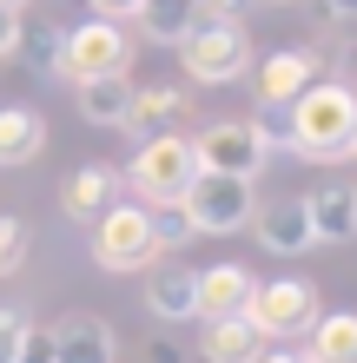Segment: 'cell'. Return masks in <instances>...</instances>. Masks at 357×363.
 <instances>
[{"mask_svg":"<svg viewBox=\"0 0 357 363\" xmlns=\"http://www.w3.org/2000/svg\"><path fill=\"white\" fill-rule=\"evenodd\" d=\"M357 145V86L351 79H311V86L291 99V145L311 165H344Z\"/></svg>","mask_w":357,"mask_h":363,"instance_id":"1","label":"cell"},{"mask_svg":"<svg viewBox=\"0 0 357 363\" xmlns=\"http://www.w3.org/2000/svg\"><path fill=\"white\" fill-rule=\"evenodd\" d=\"M159 231H153V211L139 199H113L106 211L93 218V264L113 271V277H133L145 264H159Z\"/></svg>","mask_w":357,"mask_h":363,"instance_id":"2","label":"cell"},{"mask_svg":"<svg viewBox=\"0 0 357 363\" xmlns=\"http://www.w3.org/2000/svg\"><path fill=\"white\" fill-rule=\"evenodd\" d=\"M119 185H133L145 211L185 205V191L199 185V159H192V139H185V133H172V139H145L139 152H133V172H119Z\"/></svg>","mask_w":357,"mask_h":363,"instance_id":"3","label":"cell"},{"mask_svg":"<svg viewBox=\"0 0 357 363\" xmlns=\"http://www.w3.org/2000/svg\"><path fill=\"white\" fill-rule=\"evenodd\" d=\"M133 67V33L119 27V20H79V27H60V73L73 79V86H87V79H113Z\"/></svg>","mask_w":357,"mask_h":363,"instance_id":"4","label":"cell"},{"mask_svg":"<svg viewBox=\"0 0 357 363\" xmlns=\"http://www.w3.org/2000/svg\"><path fill=\"white\" fill-rule=\"evenodd\" d=\"M179 60H185L192 86H232L251 67V27L245 20H205V27H192L179 40Z\"/></svg>","mask_w":357,"mask_h":363,"instance_id":"5","label":"cell"},{"mask_svg":"<svg viewBox=\"0 0 357 363\" xmlns=\"http://www.w3.org/2000/svg\"><path fill=\"white\" fill-rule=\"evenodd\" d=\"M245 324L271 337V344H291V337H304L318 324V284H304V277H271V284H251L245 297Z\"/></svg>","mask_w":357,"mask_h":363,"instance_id":"6","label":"cell"},{"mask_svg":"<svg viewBox=\"0 0 357 363\" xmlns=\"http://www.w3.org/2000/svg\"><path fill=\"white\" fill-rule=\"evenodd\" d=\"M192 159H199V179H238V185H251L265 172V145H258V133H251L245 119H219V125H205V133L192 139Z\"/></svg>","mask_w":357,"mask_h":363,"instance_id":"7","label":"cell"},{"mask_svg":"<svg viewBox=\"0 0 357 363\" xmlns=\"http://www.w3.org/2000/svg\"><path fill=\"white\" fill-rule=\"evenodd\" d=\"M179 211H185V225H192V231H205V238H225V231L251 225L258 199H251V185H238V179H199L192 191H185Z\"/></svg>","mask_w":357,"mask_h":363,"instance_id":"8","label":"cell"},{"mask_svg":"<svg viewBox=\"0 0 357 363\" xmlns=\"http://www.w3.org/2000/svg\"><path fill=\"white\" fill-rule=\"evenodd\" d=\"M53 337V363H119V337L99 311H67L60 324H47Z\"/></svg>","mask_w":357,"mask_h":363,"instance_id":"9","label":"cell"},{"mask_svg":"<svg viewBox=\"0 0 357 363\" xmlns=\"http://www.w3.org/2000/svg\"><path fill=\"white\" fill-rule=\"evenodd\" d=\"M145 304H153L159 324H185V317H199V271L185 264V258L145 264Z\"/></svg>","mask_w":357,"mask_h":363,"instance_id":"10","label":"cell"},{"mask_svg":"<svg viewBox=\"0 0 357 363\" xmlns=\"http://www.w3.org/2000/svg\"><path fill=\"white\" fill-rule=\"evenodd\" d=\"M251 231H258V245L271 251V258H304V251H318V238H311V218H304V199L258 205V211H251Z\"/></svg>","mask_w":357,"mask_h":363,"instance_id":"11","label":"cell"},{"mask_svg":"<svg viewBox=\"0 0 357 363\" xmlns=\"http://www.w3.org/2000/svg\"><path fill=\"white\" fill-rule=\"evenodd\" d=\"M185 113H192L185 86H133L126 133H133V139H172V133H185Z\"/></svg>","mask_w":357,"mask_h":363,"instance_id":"12","label":"cell"},{"mask_svg":"<svg viewBox=\"0 0 357 363\" xmlns=\"http://www.w3.org/2000/svg\"><path fill=\"white\" fill-rule=\"evenodd\" d=\"M324 67V47H278L258 60V99H298Z\"/></svg>","mask_w":357,"mask_h":363,"instance_id":"13","label":"cell"},{"mask_svg":"<svg viewBox=\"0 0 357 363\" xmlns=\"http://www.w3.org/2000/svg\"><path fill=\"white\" fill-rule=\"evenodd\" d=\"M113 199H119V172L113 165H79V172L60 179V211H67L73 225H93Z\"/></svg>","mask_w":357,"mask_h":363,"instance_id":"14","label":"cell"},{"mask_svg":"<svg viewBox=\"0 0 357 363\" xmlns=\"http://www.w3.org/2000/svg\"><path fill=\"white\" fill-rule=\"evenodd\" d=\"M304 218H311V238H318V245L357 238V185H318V191H304Z\"/></svg>","mask_w":357,"mask_h":363,"instance_id":"15","label":"cell"},{"mask_svg":"<svg viewBox=\"0 0 357 363\" xmlns=\"http://www.w3.org/2000/svg\"><path fill=\"white\" fill-rule=\"evenodd\" d=\"M47 152V119L33 106H0V172H20Z\"/></svg>","mask_w":357,"mask_h":363,"instance_id":"16","label":"cell"},{"mask_svg":"<svg viewBox=\"0 0 357 363\" xmlns=\"http://www.w3.org/2000/svg\"><path fill=\"white\" fill-rule=\"evenodd\" d=\"M251 284H258V277H251L245 264H205L199 271V317L205 324H212V317H238Z\"/></svg>","mask_w":357,"mask_h":363,"instance_id":"17","label":"cell"},{"mask_svg":"<svg viewBox=\"0 0 357 363\" xmlns=\"http://www.w3.org/2000/svg\"><path fill=\"white\" fill-rule=\"evenodd\" d=\"M304 363H357V311H318L304 330Z\"/></svg>","mask_w":357,"mask_h":363,"instance_id":"18","label":"cell"},{"mask_svg":"<svg viewBox=\"0 0 357 363\" xmlns=\"http://www.w3.org/2000/svg\"><path fill=\"white\" fill-rule=\"evenodd\" d=\"M79 99V119L87 125H126V113H133V79L113 73V79H87V86H73Z\"/></svg>","mask_w":357,"mask_h":363,"instance_id":"19","label":"cell"},{"mask_svg":"<svg viewBox=\"0 0 357 363\" xmlns=\"http://www.w3.org/2000/svg\"><path fill=\"white\" fill-rule=\"evenodd\" d=\"M265 350V337L245 324V317H212L205 324V337H199V357L205 363H251Z\"/></svg>","mask_w":357,"mask_h":363,"instance_id":"20","label":"cell"},{"mask_svg":"<svg viewBox=\"0 0 357 363\" xmlns=\"http://www.w3.org/2000/svg\"><path fill=\"white\" fill-rule=\"evenodd\" d=\"M133 27L153 40V47H179V40L192 33V13H185V0H145L133 13Z\"/></svg>","mask_w":357,"mask_h":363,"instance_id":"21","label":"cell"},{"mask_svg":"<svg viewBox=\"0 0 357 363\" xmlns=\"http://www.w3.org/2000/svg\"><path fill=\"white\" fill-rule=\"evenodd\" d=\"M13 60H27L33 73H60V27H53V20H20Z\"/></svg>","mask_w":357,"mask_h":363,"instance_id":"22","label":"cell"},{"mask_svg":"<svg viewBox=\"0 0 357 363\" xmlns=\"http://www.w3.org/2000/svg\"><path fill=\"white\" fill-rule=\"evenodd\" d=\"M245 125L258 133V145H265V152L291 145V99H258V113H251Z\"/></svg>","mask_w":357,"mask_h":363,"instance_id":"23","label":"cell"},{"mask_svg":"<svg viewBox=\"0 0 357 363\" xmlns=\"http://www.w3.org/2000/svg\"><path fill=\"white\" fill-rule=\"evenodd\" d=\"M27 245H33V231H27V218H13V211H0V284L27 264Z\"/></svg>","mask_w":357,"mask_h":363,"instance_id":"24","label":"cell"},{"mask_svg":"<svg viewBox=\"0 0 357 363\" xmlns=\"http://www.w3.org/2000/svg\"><path fill=\"white\" fill-rule=\"evenodd\" d=\"M153 231H159V251H172V245H192V238H199V231L185 225V211H179V205L153 211Z\"/></svg>","mask_w":357,"mask_h":363,"instance_id":"25","label":"cell"},{"mask_svg":"<svg viewBox=\"0 0 357 363\" xmlns=\"http://www.w3.org/2000/svg\"><path fill=\"white\" fill-rule=\"evenodd\" d=\"M20 344H27V317L0 311V363H20Z\"/></svg>","mask_w":357,"mask_h":363,"instance_id":"26","label":"cell"},{"mask_svg":"<svg viewBox=\"0 0 357 363\" xmlns=\"http://www.w3.org/2000/svg\"><path fill=\"white\" fill-rule=\"evenodd\" d=\"M20 363H53V337L27 324V344H20Z\"/></svg>","mask_w":357,"mask_h":363,"instance_id":"27","label":"cell"},{"mask_svg":"<svg viewBox=\"0 0 357 363\" xmlns=\"http://www.w3.org/2000/svg\"><path fill=\"white\" fill-rule=\"evenodd\" d=\"M139 7H145V0H93V13H99V20H119V27H133Z\"/></svg>","mask_w":357,"mask_h":363,"instance_id":"28","label":"cell"},{"mask_svg":"<svg viewBox=\"0 0 357 363\" xmlns=\"http://www.w3.org/2000/svg\"><path fill=\"white\" fill-rule=\"evenodd\" d=\"M318 20H324V27H338V20L357 27V0H318Z\"/></svg>","mask_w":357,"mask_h":363,"instance_id":"29","label":"cell"},{"mask_svg":"<svg viewBox=\"0 0 357 363\" xmlns=\"http://www.w3.org/2000/svg\"><path fill=\"white\" fill-rule=\"evenodd\" d=\"M13 47H20V13L0 7V60H13Z\"/></svg>","mask_w":357,"mask_h":363,"instance_id":"30","label":"cell"},{"mask_svg":"<svg viewBox=\"0 0 357 363\" xmlns=\"http://www.w3.org/2000/svg\"><path fill=\"white\" fill-rule=\"evenodd\" d=\"M145 363H185V350L172 337H153V344H145Z\"/></svg>","mask_w":357,"mask_h":363,"instance_id":"31","label":"cell"},{"mask_svg":"<svg viewBox=\"0 0 357 363\" xmlns=\"http://www.w3.org/2000/svg\"><path fill=\"white\" fill-rule=\"evenodd\" d=\"M251 363H304V350H291V344H285V350H258Z\"/></svg>","mask_w":357,"mask_h":363,"instance_id":"32","label":"cell"},{"mask_svg":"<svg viewBox=\"0 0 357 363\" xmlns=\"http://www.w3.org/2000/svg\"><path fill=\"white\" fill-rule=\"evenodd\" d=\"M0 7H13V13H20V7H27V0H0Z\"/></svg>","mask_w":357,"mask_h":363,"instance_id":"33","label":"cell"},{"mask_svg":"<svg viewBox=\"0 0 357 363\" xmlns=\"http://www.w3.org/2000/svg\"><path fill=\"white\" fill-rule=\"evenodd\" d=\"M271 7H291V0H271Z\"/></svg>","mask_w":357,"mask_h":363,"instance_id":"34","label":"cell"},{"mask_svg":"<svg viewBox=\"0 0 357 363\" xmlns=\"http://www.w3.org/2000/svg\"><path fill=\"white\" fill-rule=\"evenodd\" d=\"M351 159H357V145H351Z\"/></svg>","mask_w":357,"mask_h":363,"instance_id":"35","label":"cell"},{"mask_svg":"<svg viewBox=\"0 0 357 363\" xmlns=\"http://www.w3.org/2000/svg\"><path fill=\"white\" fill-rule=\"evenodd\" d=\"M351 53H357V40H351Z\"/></svg>","mask_w":357,"mask_h":363,"instance_id":"36","label":"cell"}]
</instances>
